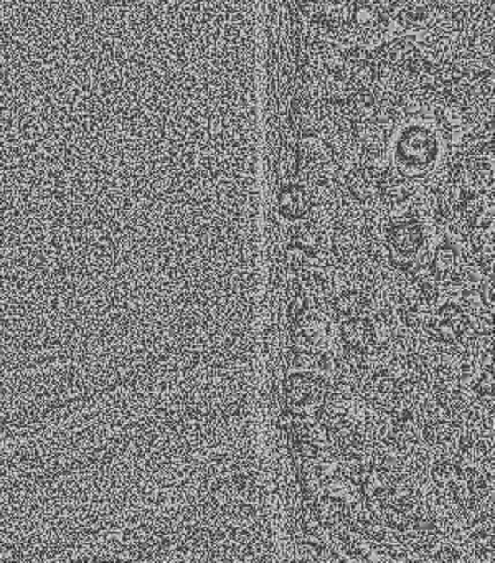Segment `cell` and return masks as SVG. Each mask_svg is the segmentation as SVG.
Masks as SVG:
<instances>
[{
	"instance_id": "obj_9",
	"label": "cell",
	"mask_w": 495,
	"mask_h": 563,
	"mask_svg": "<svg viewBox=\"0 0 495 563\" xmlns=\"http://www.w3.org/2000/svg\"><path fill=\"white\" fill-rule=\"evenodd\" d=\"M341 337L347 349L358 351V353L370 349L372 345H375L372 319L362 316L345 319L341 328Z\"/></svg>"
},
{
	"instance_id": "obj_3",
	"label": "cell",
	"mask_w": 495,
	"mask_h": 563,
	"mask_svg": "<svg viewBox=\"0 0 495 563\" xmlns=\"http://www.w3.org/2000/svg\"><path fill=\"white\" fill-rule=\"evenodd\" d=\"M327 387L312 372H295L284 382V395L289 411L301 416H316Z\"/></svg>"
},
{
	"instance_id": "obj_28",
	"label": "cell",
	"mask_w": 495,
	"mask_h": 563,
	"mask_svg": "<svg viewBox=\"0 0 495 563\" xmlns=\"http://www.w3.org/2000/svg\"><path fill=\"white\" fill-rule=\"evenodd\" d=\"M435 559L439 560V562H460V560H462L460 551L456 547H452V545L441 547V551H437Z\"/></svg>"
},
{
	"instance_id": "obj_30",
	"label": "cell",
	"mask_w": 495,
	"mask_h": 563,
	"mask_svg": "<svg viewBox=\"0 0 495 563\" xmlns=\"http://www.w3.org/2000/svg\"><path fill=\"white\" fill-rule=\"evenodd\" d=\"M241 514L245 517H253L255 516V509L251 505H245V507H241Z\"/></svg>"
},
{
	"instance_id": "obj_17",
	"label": "cell",
	"mask_w": 495,
	"mask_h": 563,
	"mask_svg": "<svg viewBox=\"0 0 495 563\" xmlns=\"http://www.w3.org/2000/svg\"><path fill=\"white\" fill-rule=\"evenodd\" d=\"M454 430L456 428L448 418H437V420H426L425 426L421 428V434L428 445L439 448V446L451 443Z\"/></svg>"
},
{
	"instance_id": "obj_16",
	"label": "cell",
	"mask_w": 495,
	"mask_h": 563,
	"mask_svg": "<svg viewBox=\"0 0 495 563\" xmlns=\"http://www.w3.org/2000/svg\"><path fill=\"white\" fill-rule=\"evenodd\" d=\"M312 374L318 377V380L329 388L334 382H337L342 377V364H341V357H337L335 353H322L316 357V365Z\"/></svg>"
},
{
	"instance_id": "obj_12",
	"label": "cell",
	"mask_w": 495,
	"mask_h": 563,
	"mask_svg": "<svg viewBox=\"0 0 495 563\" xmlns=\"http://www.w3.org/2000/svg\"><path fill=\"white\" fill-rule=\"evenodd\" d=\"M420 55L414 42L410 38H398L378 50V63L403 70L412 59Z\"/></svg>"
},
{
	"instance_id": "obj_20",
	"label": "cell",
	"mask_w": 495,
	"mask_h": 563,
	"mask_svg": "<svg viewBox=\"0 0 495 563\" xmlns=\"http://www.w3.org/2000/svg\"><path fill=\"white\" fill-rule=\"evenodd\" d=\"M472 390L479 400H494V370H487L477 377Z\"/></svg>"
},
{
	"instance_id": "obj_27",
	"label": "cell",
	"mask_w": 495,
	"mask_h": 563,
	"mask_svg": "<svg viewBox=\"0 0 495 563\" xmlns=\"http://www.w3.org/2000/svg\"><path fill=\"white\" fill-rule=\"evenodd\" d=\"M295 448H297V451H299V455H301L302 458H318V455H320V451H324V449H320V448H318L314 443L304 441V440L295 441Z\"/></svg>"
},
{
	"instance_id": "obj_1",
	"label": "cell",
	"mask_w": 495,
	"mask_h": 563,
	"mask_svg": "<svg viewBox=\"0 0 495 563\" xmlns=\"http://www.w3.org/2000/svg\"><path fill=\"white\" fill-rule=\"evenodd\" d=\"M428 235L423 222L406 218L393 222L387 230V257L389 265L403 273H410L416 266L428 263Z\"/></svg>"
},
{
	"instance_id": "obj_24",
	"label": "cell",
	"mask_w": 495,
	"mask_h": 563,
	"mask_svg": "<svg viewBox=\"0 0 495 563\" xmlns=\"http://www.w3.org/2000/svg\"><path fill=\"white\" fill-rule=\"evenodd\" d=\"M322 547H324V543L307 540L304 543H301L299 549H297L299 559H301V560H306V562H318Z\"/></svg>"
},
{
	"instance_id": "obj_19",
	"label": "cell",
	"mask_w": 495,
	"mask_h": 563,
	"mask_svg": "<svg viewBox=\"0 0 495 563\" xmlns=\"http://www.w3.org/2000/svg\"><path fill=\"white\" fill-rule=\"evenodd\" d=\"M383 522L389 528H393L397 532H403L405 528L412 526V517L406 514V511H403L400 505H389V509L385 511Z\"/></svg>"
},
{
	"instance_id": "obj_25",
	"label": "cell",
	"mask_w": 495,
	"mask_h": 563,
	"mask_svg": "<svg viewBox=\"0 0 495 563\" xmlns=\"http://www.w3.org/2000/svg\"><path fill=\"white\" fill-rule=\"evenodd\" d=\"M479 286H481L479 288V297H481V303H483V307L494 311V276L492 278H485Z\"/></svg>"
},
{
	"instance_id": "obj_21",
	"label": "cell",
	"mask_w": 495,
	"mask_h": 563,
	"mask_svg": "<svg viewBox=\"0 0 495 563\" xmlns=\"http://www.w3.org/2000/svg\"><path fill=\"white\" fill-rule=\"evenodd\" d=\"M289 347H291V353H316V349L318 347V344L314 341L312 337H309L307 334H304V332L293 329L291 341H289Z\"/></svg>"
},
{
	"instance_id": "obj_4",
	"label": "cell",
	"mask_w": 495,
	"mask_h": 563,
	"mask_svg": "<svg viewBox=\"0 0 495 563\" xmlns=\"http://www.w3.org/2000/svg\"><path fill=\"white\" fill-rule=\"evenodd\" d=\"M400 163L410 169H425L436 161L437 141L435 134L423 126L405 131L397 144Z\"/></svg>"
},
{
	"instance_id": "obj_29",
	"label": "cell",
	"mask_w": 495,
	"mask_h": 563,
	"mask_svg": "<svg viewBox=\"0 0 495 563\" xmlns=\"http://www.w3.org/2000/svg\"><path fill=\"white\" fill-rule=\"evenodd\" d=\"M295 415L293 411H284L283 415L279 416V420H278V426L281 428V430H286V432H291V428H293V424H295Z\"/></svg>"
},
{
	"instance_id": "obj_14",
	"label": "cell",
	"mask_w": 495,
	"mask_h": 563,
	"mask_svg": "<svg viewBox=\"0 0 495 563\" xmlns=\"http://www.w3.org/2000/svg\"><path fill=\"white\" fill-rule=\"evenodd\" d=\"M460 248L452 243H443L435 250L433 257L429 259V270L436 282H449L451 274L460 265Z\"/></svg>"
},
{
	"instance_id": "obj_5",
	"label": "cell",
	"mask_w": 495,
	"mask_h": 563,
	"mask_svg": "<svg viewBox=\"0 0 495 563\" xmlns=\"http://www.w3.org/2000/svg\"><path fill=\"white\" fill-rule=\"evenodd\" d=\"M381 172L375 165H357L347 174L345 187L354 202L365 205L377 197Z\"/></svg>"
},
{
	"instance_id": "obj_23",
	"label": "cell",
	"mask_w": 495,
	"mask_h": 563,
	"mask_svg": "<svg viewBox=\"0 0 495 563\" xmlns=\"http://www.w3.org/2000/svg\"><path fill=\"white\" fill-rule=\"evenodd\" d=\"M291 365L295 372H306L310 374L316 365V355L310 353H293Z\"/></svg>"
},
{
	"instance_id": "obj_2",
	"label": "cell",
	"mask_w": 495,
	"mask_h": 563,
	"mask_svg": "<svg viewBox=\"0 0 495 563\" xmlns=\"http://www.w3.org/2000/svg\"><path fill=\"white\" fill-rule=\"evenodd\" d=\"M426 332L444 345H466L475 336L471 317L454 301H448L429 317Z\"/></svg>"
},
{
	"instance_id": "obj_31",
	"label": "cell",
	"mask_w": 495,
	"mask_h": 563,
	"mask_svg": "<svg viewBox=\"0 0 495 563\" xmlns=\"http://www.w3.org/2000/svg\"><path fill=\"white\" fill-rule=\"evenodd\" d=\"M327 2H332V4H335V2H341V0H327Z\"/></svg>"
},
{
	"instance_id": "obj_18",
	"label": "cell",
	"mask_w": 495,
	"mask_h": 563,
	"mask_svg": "<svg viewBox=\"0 0 495 563\" xmlns=\"http://www.w3.org/2000/svg\"><path fill=\"white\" fill-rule=\"evenodd\" d=\"M431 480L439 489H451L460 481V472L452 459H439L431 468Z\"/></svg>"
},
{
	"instance_id": "obj_8",
	"label": "cell",
	"mask_w": 495,
	"mask_h": 563,
	"mask_svg": "<svg viewBox=\"0 0 495 563\" xmlns=\"http://www.w3.org/2000/svg\"><path fill=\"white\" fill-rule=\"evenodd\" d=\"M414 192V184L412 178L406 176L403 170L389 169L381 172L380 186H378V197L387 205H401L406 200L412 199Z\"/></svg>"
},
{
	"instance_id": "obj_6",
	"label": "cell",
	"mask_w": 495,
	"mask_h": 563,
	"mask_svg": "<svg viewBox=\"0 0 495 563\" xmlns=\"http://www.w3.org/2000/svg\"><path fill=\"white\" fill-rule=\"evenodd\" d=\"M397 382H398L397 378L387 376L383 372L366 377L364 388H362L366 403L373 407L375 410L389 413L398 401Z\"/></svg>"
},
{
	"instance_id": "obj_22",
	"label": "cell",
	"mask_w": 495,
	"mask_h": 563,
	"mask_svg": "<svg viewBox=\"0 0 495 563\" xmlns=\"http://www.w3.org/2000/svg\"><path fill=\"white\" fill-rule=\"evenodd\" d=\"M449 491L452 494V501L460 507H466V505L471 504L472 499H474L469 482L462 481V480L456 482Z\"/></svg>"
},
{
	"instance_id": "obj_15",
	"label": "cell",
	"mask_w": 495,
	"mask_h": 563,
	"mask_svg": "<svg viewBox=\"0 0 495 563\" xmlns=\"http://www.w3.org/2000/svg\"><path fill=\"white\" fill-rule=\"evenodd\" d=\"M368 307H370V297L357 289L341 291L332 299L334 313L342 319L362 316Z\"/></svg>"
},
{
	"instance_id": "obj_7",
	"label": "cell",
	"mask_w": 495,
	"mask_h": 563,
	"mask_svg": "<svg viewBox=\"0 0 495 563\" xmlns=\"http://www.w3.org/2000/svg\"><path fill=\"white\" fill-rule=\"evenodd\" d=\"M314 207L312 194L302 186H287L278 194V210L284 218L291 222H299L309 217Z\"/></svg>"
},
{
	"instance_id": "obj_13",
	"label": "cell",
	"mask_w": 495,
	"mask_h": 563,
	"mask_svg": "<svg viewBox=\"0 0 495 563\" xmlns=\"http://www.w3.org/2000/svg\"><path fill=\"white\" fill-rule=\"evenodd\" d=\"M312 514L318 522L326 528L334 527L341 520L345 519L347 514V503L343 497L327 494V496H318V499L312 503Z\"/></svg>"
},
{
	"instance_id": "obj_11",
	"label": "cell",
	"mask_w": 495,
	"mask_h": 563,
	"mask_svg": "<svg viewBox=\"0 0 495 563\" xmlns=\"http://www.w3.org/2000/svg\"><path fill=\"white\" fill-rule=\"evenodd\" d=\"M393 471L387 470L380 464L372 463L370 466H366L364 472L360 474L357 486L360 489V494L364 499L368 497H385L391 488V482L395 480Z\"/></svg>"
},
{
	"instance_id": "obj_26",
	"label": "cell",
	"mask_w": 495,
	"mask_h": 563,
	"mask_svg": "<svg viewBox=\"0 0 495 563\" xmlns=\"http://www.w3.org/2000/svg\"><path fill=\"white\" fill-rule=\"evenodd\" d=\"M291 305H289V317L291 321H295L297 317L302 316L306 311H309V297L307 293L297 294L293 299H289Z\"/></svg>"
},
{
	"instance_id": "obj_10",
	"label": "cell",
	"mask_w": 495,
	"mask_h": 563,
	"mask_svg": "<svg viewBox=\"0 0 495 563\" xmlns=\"http://www.w3.org/2000/svg\"><path fill=\"white\" fill-rule=\"evenodd\" d=\"M327 105H322L312 96H301L293 106V119L295 124L307 134L318 132L326 123Z\"/></svg>"
}]
</instances>
